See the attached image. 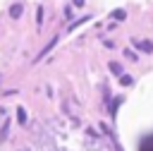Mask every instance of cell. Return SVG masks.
Wrapping results in <instances>:
<instances>
[{"label": "cell", "mask_w": 153, "mask_h": 151, "mask_svg": "<svg viewBox=\"0 0 153 151\" xmlns=\"http://www.w3.org/2000/svg\"><path fill=\"white\" fill-rule=\"evenodd\" d=\"M131 43H134L136 48H141L143 53H153V43H151V41H139V38H131Z\"/></svg>", "instance_id": "cell-1"}, {"label": "cell", "mask_w": 153, "mask_h": 151, "mask_svg": "<svg viewBox=\"0 0 153 151\" xmlns=\"http://www.w3.org/2000/svg\"><path fill=\"white\" fill-rule=\"evenodd\" d=\"M22 12H24V7H22L19 2H14V5L10 7V17H12V19H19V17H22Z\"/></svg>", "instance_id": "cell-2"}, {"label": "cell", "mask_w": 153, "mask_h": 151, "mask_svg": "<svg viewBox=\"0 0 153 151\" xmlns=\"http://www.w3.org/2000/svg\"><path fill=\"white\" fill-rule=\"evenodd\" d=\"M110 17H112V19H117V22H122V19L127 17V12H124V10H115V12L110 14Z\"/></svg>", "instance_id": "cell-3"}, {"label": "cell", "mask_w": 153, "mask_h": 151, "mask_svg": "<svg viewBox=\"0 0 153 151\" xmlns=\"http://www.w3.org/2000/svg\"><path fill=\"white\" fill-rule=\"evenodd\" d=\"M17 120H19L22 125L26 122V110H24V108H17Z\"/></svg>", "instance_id": "cell-4"}, {"label": "cell", "mask_w": 153, "mask_h": 151, "mask_svg": "<svg viewBox=\"0 0 153 151\" xmlns=\"http://www.w3.org/2000/svg\"><path fill=\"white\" fill-rule=\"evenodd\" d=\"M131 81H134V79H131L129 74H122V77H120V84H122V86H129Z\"/></svg>", "instance_id": "cell-5"}, {"label": "cell", "mask_w": 153, "mask_h": 151, "mask_svg": "<svg viewBox=\"0 0 153 151\" xmlns=\"http://www.w3.org/2000/svg\"><path fill=\"white\" fill-rule=\"evenodd\" d=\"M110 70H112L115 74H122V67H120V62H110Z\"/></svg>", "instance_id": "cell-6"}, {"label": "cell", "mask_w": 153, "mask_h": 151, "mask_svg": "<svg viewBox=\"0 0 153 151\" xmlns=\"http://www.w3.org/2000/svg\"><path fill=\"white\" fill-rule=\"evenodd\" d=\"M36 19H38V24H41V22H43V10H41V7H38V10H36Z\"/></svg>", "instance_id": "cell-7"}, {"label": "cell", "mask_w": 153, "mask_h": 151, "mask_svg": "<svg viewBox=\"0 0 153 151\" xmlns=\"http://www.w3.org/2000/svg\"><path fill=\"white\" fill-rule=\"evenodd\" d=\"M124 55H127L129 60H136V53H131V50H124Z\"/></svg>", "instance_id": "cell-8"}, {"label": "cell", "mask_w": 153, "mask_h": 151, "mask_svg": "<svg viewBox=\"0 0 153 151\" xmlns=\"http://www.w3.org/2000/svg\"><path fill=\"white\" fill-rule=\"evenodd\" d=\"M72 2H74L76 7H81V5H84V0H72Z\"/></svg>", "instance_id": "cell-9"}]
</instances>
